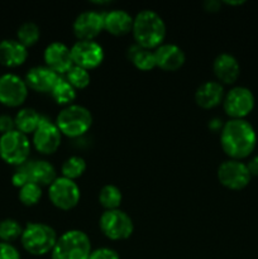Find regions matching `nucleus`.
<instances>
[{"instance_id": "f03ea898", "label": "nucleus", "mask_w": 258, "mask_h": 259, "mask_svg": "<svg viewBox=\"0 0 258 259\" xmlns=\"http://www.w3.org/2000/svg\"><path fill=\"white\" fill-rule=\"evenodd\" d=\"M132 33L137 45L148 50H156L163 43L167 27L163 18L152 9H143L133 19Z\"/></svg>"}, {"instance_id": "ddd939ff", "label": "nucleus", "mask_w": 258, "mask_h": 259, "mask_svg": "<svg viewBox=\"0 0 258 259\" xmlns=\"http://www.w3.org/2000/svg\"><path fill=\"white\" fill-rule=\"evenodd\" d=\"M71 56L73 65L89 71L101 65L105 53L101 45L96 40H77L71 47Z\"/></svg>"}, {"instance_id": "5701e85b", "label": "nucleus", "mask_w": 258, "mask_h": 259, "mask_svg": "<svg viewBox=\"0 0 258 259\" xmlns=\"http://www.w3.org/2000/svg\"><path fill=\"white\" fill-rule=\"evenodd\" d=\"M42 115L33 108H23L15 115V129L24 134L34 133L40 123Z\"/></svg>"}, {"instance_id": "c9c22d12", "label": "nucleus", "mask_w": 258, "mask_h": 259, "mask_svg": "<svg viewBox=\"0 0 258 259\" xmlns=\"http://www.w3.org/2000/svg\"><path fill=\"white\" fill-rule=\"evenodd\" d=\"M205 8H206V10H209V12H217V10H219L220 8V3L217 2V0H207V2L204 3Z\"/></svg>"}, {"instance_id": "4468645a", "label": "nucleus", "mask_w": 258, "mask_h": 259, "mask_svg": "<svg viewBox=\"0 0 258 259\" xmlns=\"http://www.w3.org/2000/svg\"><path fill=\"white\" fill-rule=\"evenodd\" d=\"M61 139H62V133L55 121L42 116L39 125L33 133L34 148L42 154H52L60 147Z\"/></svg>"}, {"instance_id": "473e14b6", "label": "nucleus", "mask_w": 258, "mask_h": 259, "mask_svg": "<svg viewBox=\"0 0 258 259\" xmlns=\"http://www.w3.org/2000/svg\"><path fill=\"white\" fill-rule=\"evenodd\" d=\"M0 259H22L17 248L10 243L0 242Z\"/></svg>"}, {"instance_id": "aec40b11", "label": "nucleus", "mask_w": 258, "mask_h": 259, "mask_svg": "<svg viewBox=\"0 0 258 259\" xmlns=\"http://www.w3.org/2000/svg\"><path fill=\"white\" fill-rule=\"evenodd\" d=\"M225 91L219 81L209 80L202 82L195 91V101L202 109H211L223 103Z\"/></svg>"}, {"instance_id": "1a4fd4ad", "label": "nucleus", "mask_w": 258, "mask_h": 259, "mask_svg": "<svg viewBox=\"0 0 258 259\" xmlns=\"http://www.w3.org/2000/svg\"><path fill=\"white\" fill-rule=\"evenodd\" d=\"M48 197L58 209L71 210L80 201L81 190L73 180L60 176L48 186Z\"/></svg>"}, {"instance_id": "6e6552de", "label": "nucleus", "mask_w": 258, "mask_h": 259, "mask_svg": "<svg viewBox=\"0 0 258 259\" xmlns=\"http://www.w3.org/2000/svg\"><path fill=\"white\" fill-rule=\"evenodd\" d=\"M99 227L103 234L111 240H123L134 232V223L124 210H105L100 215Z\"/></svg>"}, {"instance_id": "e433bc0d", "label": "nucleus", "mask_w": 258, "mask_h": 259, "mask_svg": "<svg viewBox=\"0 0 258 259\" xmlns=\"http://www.w3.org/2000/svg\"><path fill=\"white\" fill-rule=\"evenodd\" d=\"M225 4H229V5H240L244 3V0H235V2H232V0H225Z\"/></svg>"}, {"instance_id": "4be33fe9", "label": "nucleus", "mask_w": 258, "mask_h": 259, "mask_svg": "<svg viewBox=\"0 0 258 259\" xmlns=\"http://www.w3.org/2000/svg\"><path fill=\"white\" fill-rule=\"evenodd\" d=\"M133 19L126 10L111 9L104 14V29L114 35H125L132 32Z\"/></svg>"}, {"instance_id": "a878e982", "label": "nucleus", "mask_w": 258, "mask_h": 259, "mask_svg": "<svg viewBox=\"0 0 258 259\" xmlns=\"http://www.w3.org/2000/svg\"><path fill=\"white\" fill-rule=\"evenodd\" d=\"M123 200L120 189L113 184L104 185L99 191V202L105 210L119 209Z\"/></svg>"}, {"instance_id": "393cba45", "label": "nucleus", "mask_w": 258, "mask_h": 259, "mask_svg": "<svg viewBox=\"0 0 258 259\" xmlns=\"http://www.w3.org/2000/svg\"><path fill=\"white\" fill-rule=\"evenodd\" d=\"M51 95L56 103L67 106L71 105L76 99V89L65 77L60 76L51 90Z\"/></svg>"}, {"instance_id": "9b49d317", "label": "nucleus", "mask_w": 258, "mask_h": 259, "mask_svg": "<svg viewBox=\"0 0 258 259\" xmlns=\"http://www.w3.org/2000/svg\"><path fill=\"white\" fill-rule=\"evenodd\" d=\"M218 180L223 186L230 190H242L250 182L247 163L240 159H225L218 167Z\"/></svg>"}, {"instance_id": "72a5a7b5", "label": "nucleus", "mask_w": 258, "mask_h": 259, "mask_svg": "<svg viewBox=\"0 0 258 259\" xmlns=\"http://www.w3.org/2000/svg\"><path fill=\"white\" fill-rule=\"evenodd\" d=\"M15 129V121L14 118L8 114H3L0 115V133L5 134L9 133V132L14 131Z\"/></svg>"}, {"instance_id": "f704fd0d", "label": "nucleus", "mask_w": 258, "mask_h": 259, "mask_svg": "<svg viewBox=\"0 0 258 259\" xmlns=\"http://www.w3.org/2000/svg\"><path fill=\"white\" fill-rule=\"evenodd\" d=\"M248 171H249L250 176H258V154L252 157L247 163Z\"/></svg>"}, {"instance_id": "39448f33", "label": "nucleus", "mask_w": 258, "mask_h": 259, "mask_svg": "<svg viewBox=\"0 0 258 259\" xmlns=\"http://www.w3.org/2000/svg\"><path fill=\"white\" fill-rule=\"evenodd\" d=\"M56 179V168L51 162L46 159H28L24 163L17 166L12 176V182L14 186L20 189L29 182L39 186H50Z\"/></svg>"}, {"instance_id": "b1692460", "label": "nucleus", "mask_w": 258, "mask_h": 259, "mask_svg": "<svg viewBox=\"0 0 258 259\" xmlns=\"http://www.w3.org/2000/svg\"><path fill=\"white\" fill-rule=\"evenodd\" d=\"M129 60L138 70L149 71L156 67V58L154 52L148 48L141 47L138 45H133L128 50Z\"/></svg>"}, {"instance_id": "bb28decb", "label": "nucleus", "mask_w": 258, "mask_h": 259, "mask_svg": "<svg viewBox=\"0 0 258 259\" xmlns=\"http://www.w3.org/2000/svg\"><path fill=\"white\" fill-rule=\"evenodd\" d=\"M86 171V161L81 156H71L61 166V172L63 177L73 180L82 176L83 172Z\"/></svg>"}, {"instance_id": "dca6fc26", "label": "nucleus", "mask_w": 258, "mask_h": 259, "mask_svg": "<svg viewBox=\"0 0 258 259\" xmlns=\"http://www.w3.org/2000/svg\"><path fill=\"white\" fill-rule=\"evenodd\" d=\"M43 58L47 67L55 71L57 75L66 73L73 66L71 47L61 40H53L43 52Z\"/></svg>"}, {"instance_id": "f8f14e48", "label": "nucleus", "mask_w": 258, "mask_h": 259, "mask_svg": "<svg viewBox=\"0 0 258 259\" xmlns=\"http://www.w3.org/2000/svg\"><path fill=\"white\" fill-rule=\"evenodd\" d=\"M28 96V86L24 78L15 73H4L0 76V103L15 108L22 105Z\"/></svg>"}, {"instance_id": "2eb2a0df", "label": "nucleus", "mask_w": 258, "mask_h": 259, "mask_svg": "<svg viewBox=\"0 0 258 259\" xmlns=\"http://www.w3.org/2000/svg\"><path fill=\"white\" fill-rule=\"evenodd\" d=\"M72 29L78 40H95L104 29V14L96 10H83L73 20Z\"/></svg>"}, {"instance_id": "f3484780", "label": "nucleus", "mask_w": 258, "mask_h": 259, "mask_svg": "<svg viewBox=\"0 0 258 259\" xmlns=\"http://www.w3.org/2000/svg\"><path fill=\"white\" fill-rule=\"evenodd\" d=\"M156 67L163 71H177L184 66L186 55L180 46L175 43H162L153 50Z\"/></svg>"}, {"instance_id": "412c9836", "label": "nucleus", "mask_w": 258, "mask_h": 259, "mask_svg": "<svg viewBox=\"0 0 258 259\" xmlns=\"http://www.w3.org/2000/svg\"><path fill=\"white\" fill-rule=\"evenodd\" d=\"M28 57V50L18 39L0 40V63L7 67H18Z\"/></svg>"}, {"instance_id": "cd10ccee", "label": "nucleus", "mask_w": 258, "mask_h": 259, "mask_svg": "<svg viewBox=\"0 0 258 259\" xmlns=\"http://www.w3.org/2000/svg\"><path fill=\"white\" fill-rule=\"evenodd\" d=\"M17 37L22 45L25 47L35 45L40 37L39 25L34 22H24L19 25L17 30Z\"/></svg>"}, {"instance_id": "f257e3e1", "label": "nucleus", "mask_w": 258, "mask_h": 259, "mask_svg": "<svg viewBox=\"0 0 258 259\" xmlns=\"http://www.w3.org/2000/svg\"><path fill=\"white\" fill-rule=\"evenodd\" d=\"M257 144V133L245 119H229L220 129V146L233 159L249 156Z\"/></svg>"}, {"instance_id": "20e7f679", "label": "nucleus", "mask_w": 258, "mask_h": 259, "mask_svg": "<svg viewBox=\"0 0 258 259\" xmlns=\"http://www.w3.org/2000/svg\"><path fill=\"white\" fill-rule=\"evenodd\" d=\"M91 242L85 232L71 229L57 238L51 252L52 259H89L91 254Z\"/></svg>"}, {"instance_id": "c756f323", "label": "nucleus", "mask_w": 258, "mask_h": 259, "mask_svg": "<svg viewBox=\"0 0 258 259\" xmlns=\"http://www.w3.org/2000/svg\"><path fill=\"white\" fill-rule=\"evenodd\" d=\"M42 186L37 184H33V182H29V184L24 185L19 189V192H18V197H19L20 202L25 206H33V205L38 204L42 197Z\"/></svg>"}, {"instance_id": "c85d7f7f", "label": "nucleus", "mask_w": 258, "mask_h": 259, "mask_svg": "<svg viewBox=\"0 0 258 259\" xmlns=\"http://www.w3.org/2000/svg\"><path fill=\"white\" fill-rule=\"evenodd\" d=\"M23 233V227L15 219H4L0 222V239L2 242L10 243L20 238Z\"/></svg>"}, {"instance_id": "6ab92c4d", "label": "nucleus", "mask_w": 258, "mask_h": 259, "mask_svg": "<svg viewBox=\"0 0 258 259\" xmlns=\"http://www.w3.org/2000/svg\"><path fill=\"white\" fill-rule=\"evenodd\" d=\"M58 77L60 75H57L47 66H34L28 70L24 81L28 89H32L38 93H51Z\"/></svg>"}, {"instance_id": "423d86ee", "label": "nucleus", "mask_w": 258, "mask_h": 259, "mask_svg": "<svg viewBox=\"0 0 258 259\" xmlns=\"http://www.w3.org/2000/svg\"><path fill=\"white\" fill-rule=\"evenodd\" d=\"M55 123L63 136L76 138L85 134L91 128L93 114L86 106L71 104L58 113Z\"/></svg>"}, {"instance_id": "7c9ffc66", "label": "nucleus", "mask_w": 258, "mask_h": 259, "mask_svg": "<svg viewBox=\"0 0 258 259\" xmlns=\"http://www.w3.org/2000/svg\"><path fill=\"white\" fill-rule=\"evenodd\" d=\"M65 75L66 80H67L75 89H85L86 86L90 83L91 80L90 72H89L86 68H82L80 67V66L76 65H73Z\"/></svg>"}, {"instance_id": "2f4dec72", "label": "nucleus", "mask_w": 258, "mask_h": 259, "mask_svg": "<svg viewBox=\"0 0 258 259\" xmlns=\"http://www.w3.org/2000/svg\"><path fill=\"white\" fill-rule=\"evenodd\" d=\"M89 259H120L118 252L113 248L101 247L98 249L91 250V254Z\"/></svg>"}, {"instance_id": "7ed1b4c3", "label": "nucleus", "mask_w": 258, "mask_h": 259, "mask_svg": "<svg viewBox=\"0 0 258 259\" xmlns=\"http://www.w3.org/2000/svg\"><path fill=\"white\" fill-rule=\"evenodd\" d=\"M57 238V233L51 225L45 223H28L23 228L20 242L30 254L45 255L52 252Z\"/></svg>"}, {"instance_id": "9d476101", "label": "nucleus", "mask_w": 258, "mask_h": 259, "mask_svg": "<svg viewBox=\"0 0 258 259\" xmlns=\"http://www.w3.org/2000/svg\"><path fill=\"white\" fill-rule=\"evenodd\" d=\"M254 95L245 86H234L223 99L224 111L230 119H244L254 108Z\"/></svg>"}, {"instance_id": "a211bd4d", "label": "nucleus", "mask_w": 258, "mask_h": 259, "mask_svg": "<svg viewBox=\"0 0 258 259\" xmlns=\"http://www.w3.org/2000/svg\"><path fill=\"white\" fill-rule=\"evenodd\" d=\"M212 71L220 83H234L240 75V65L232 53L222 52L212 62Z\"/></svg>"}, {"instance_id": "0eeeda50", "label": "nucleus", "mask_w": 258, "mask_h": 259, "mask_svg": "<svg viewBox=\"0 0 258 259\" xmlns=\"http://www.w3.org/2000/svg\"><path fill=\"white\" fill-rule=\"evenodd\" d=\"M30 153V142L27 134L14 131L0 136V157L8 164L19 166L28 161Z\"/></svg>"}]
</instances>
